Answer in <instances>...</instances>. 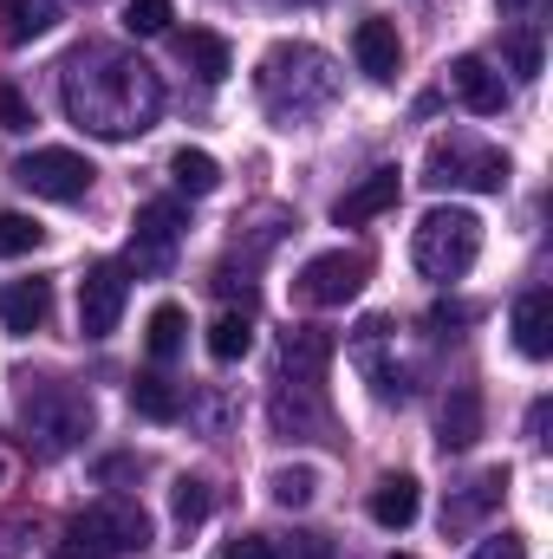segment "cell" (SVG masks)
Returning <instances> with one entry per match:
<instances>
[{
  "label": "cell",
  "mask_w": 553,
  "mask_h": 559,
  "mask_svg": "<svg viewBox=\"0 0 553 559\" xmlns=\"http://www.w3.org/2000/svg\"><path fill=\"white\" fill-rule=\"evenodd\" d=\"M92 163L79 156V150H33V156H20V169H13V182L20 189H33L39 202H85V189H92Z\"/></svg>",
  "instance_id": "obj_8"
},
{
  "label": "cell",
  "mask_w": 553,
  "mask_h": 559,
  "mask_svg": "<svg viewBox=\"0 0 553 559\" xmlns=\"http://www.w3.org/2000/svg\"><path fill=\"white\" fill-rule=\"evenodd\" d=\"M59 26V0H0V33L13 46H33Z\"/></svg>",
  "instance_id": "obj_21"
},
{
  "label": "cell",
  "mask_w": 553,
  "mask_h": 559,
  "mask_svg": "<svg viewBox=\"0 0 553 559\" xmlns=\"http://www.w3.org/2000/svg\"><path fill=\"white\" fill-rule=\"evenodd\" d=\"M222 559H280L274 540H261V534H242V540H228V554Z\"/></svg>",
  "instance_id": "obj_34"
},
{
  "label": "cell",
  "mask_w": 553,
  "mask_h": 559,
  "mask_svg": "<svg viewBox=\"0 0 553 559\" xmlns=\"http://www.w3.org/2000/svg\"><path fill=\"white\" fill-rule=\"evenodd\" d=\"M508 66H515V79H541V26L508 33Z\"/></svg>",
  "instance_id": "obj_30"
},
{
  "label": "cell",
  "mask_w": 553,
  "mask_h": 559,
  "mask_svg": "<svg viewBox=\"0 0 553 559\" xmlns=\"http://www.w3.org/2000/svg\"><path fill=\"white\" fill-rule=\"evenodd\" d=\"M125 299H131V267L125 261H98L79 280V332L85 338H111L118 319H125Z\"/></svg>",
  "instance_id": "obj_9"
},
{
  "label": "cell",
  "mask_w": 553,
  "mask_h": 559,
  "mask_svg": "<svg viewBox=\"0 0 553 559\" xmlns=\"http://www.w3.org/2000/svg\"><path fill=\"white\" fill-rule=\"evenodd\" d=\"M183 66H189L202 85H222V79L235 72V52H228V39H222V33L189 26V33H183Z\"/></svg>",
  "instance_id": "obj_20"
},
{
  "label": "cell",
  "mask_w": 553,
  "mask_h": 559,
  "mask_svg": "<svg viewBox=\"0 0 553 559\" xmlns=\"http://www.w3.org/2000/svg\"><path fill=\"white\" fill-rule=\"evenodd\" d=\"M143 345H150V358H156V365H163V358H176V352L189 345V319H183V306H156V312H150Z\"/></svg>",
  "instance_id": "obj_26"
},
{
  "label": "cell",
  "mask_w": 553,
  "mask_h": 559,
  "mask_svg": "<svg viewBox=\"0 0 553 559\" xmlns=\"http://www.w3.org/2000/svg\"><path fill=\"white\" fill-rule=\"evenodd\" d=\"M398 189H404V176H398V169H372L358 189H345V195L332 202V222H339V228H358V222L385 215V209L398 202Z\"/></svg>",
  "instance_id": "obj_15"
},
{
  "label": "cell",
  "mask_w": 553,
  "mask_h": 559,
  "mask_svg": "<svg viewBox=\"0 0 553 559\" xmlns=\"http://www.w3.org/2000/svg\"><path fill=\"white\" fill-rule=\"evenodd\" d=\"M176 248H183V209H176V202H150V209H138L131 267H138V274H169Z\"/></svg>",
  "instance_id": "obj_10"
},
{
  "label": "cell",
  "mask_w": 553,
  "mask_h": 559,
  "mask_svg": "<svg viewBox=\"0 0 553 559\" xmlns=\"http://www.w3.org/2000/svg\"><path fill=\"white\" fill-rule=\"evenodd\" d=\"M92 429V397L59 384V378H33L20 397V442L33 455H66L79 436Z\"/></svg>",
  "instance_id": "obj_3"
},
{
  "label": "cell",
  "mask_w": 553,
  "mask_h": 559,
  "mask_svg": "<svg viewBox=\"0 0 553 559\" xmlns=\"http://www.w3.org/2000/svg\"><path fill=\"white\" fill-rule=\"evenodd\" d=\"M332 332H319V325H293L286 338H280V384H319L326 378V365H332Z\"/></svg>",
  "instance_id": "obj_13"
},
{
  "label": "cell",
  "mask_w": 553,
  "mask_h": 559,
  "mask_svg": "<svg viewBox=\"0 0 553 559\" xmlns=\"http://www.w3.org/2000/svg\"><path fill=\"white\" fill-rule=\"evenodd\" d=\"M268 495H274L280 508H306V501L319 495V475H313V468H274V475H268Z\"/></svg>",
  "instance_id": "obj_29"
},
{
  "label": "cell",
  "mask_w": 553,
  "mask_h": 559,
  "mask_svg": "<svg viewBox=\"0 0 553 559\" xmlns=\"http://www.w3.org/2000/svg\"><path fill=\"white\" fill-rule=\"evenodd\" d=\"M131 411L150 423H176L183 417V384H169L163 371H143L138 384H131Z\"/></svg>",
  "instance_id": "obj_23"
},
{
  "label": "cell",
  "mask_w": 553,
  "mask_h": 559,
  "mask_svg": "<svg viewBox=\"0 0 553 559\" xmlns=\"http://www.w3.org/2000/svg\"><path fill=\"white\" fill-rule=\"evenodd\" d=\"M515 345H521V358H553V293L548 286H534V293H521L515 299Z\"/></svg>",
  "instance_id": "obj_17"
},
{
  "label": "cell",
  "mask_w": 553,
  "mask_h": 559,
  "mask_svg": "<svg viewBox=\"0 0 553 559\" xmlns=\"http://www.w3.org/2000/svg\"><path fill=\"white\" fill-rule=\"evenodd\" d=\"M255 352V319L248 312H222L215 325H209V358L215 365H235V358H248Z\"/></svg>",
  "instance_id": "obj_24"
},
{
  "label": "cell",
  "mask_w": 553,
  "mask_h": 559,
  "mask_svg": "<svg viewBox=\"0 0 553 559\" xmlns=\"http://www.w3.org/2000/svg\"><path fill=\"white\" fill-rule=\"evenodd\" d=\"M502 13H508V20H521V26H541L548 0H502Z\"/></svg>",
  "instance_id": "obj_35"
},
{
  "label": "cell",
  "mask_w": 553,
  "mask_h": 559,
  "mask_svg": "<svg viewBox=\"0 0 553 559\" xmlns=\"http://www.w3.org/2000/svg\"><path fill=\"white\" fill-rule=\"evenodd\" d=\"M46 241V228L33 222V215H20V209H7L0 215V261H20V254H33Z\"/></svg>",
  "instance_id": "obj_28"
},
{
  "label": "cell",
  "mask_w": 553,
  "mask_h": 559,
  "mask_svg": "<svg viewBox=\"0 0 553 559\" xmlns=\"http://www.w3.org/2000/svg\"><path fill=\"white\" fill-rule=\"evenodd\" d=\"M411 261L423 280H462L482 261V222L469 209H430L411 235Z\"/></svg>",
  "instance_id": "obj_4"
},
{
  "label": "cell",
  "mask_w": 553,
  "mask_h": 559,
  "mask_svg": "<svg viewBox=\"0 0 553 559\" xmlns=\"http://www.w3.org/2000/svg\"><path fill=\"white\" fill-rule=\"evenodd\" d=\"M449 92H456L462 111H475V118H502V111H508V85H502V72H495L489 59H475V52L449 59Z\"/></svg>",
  "instance_id": "obj_12"
},
{
  "label": "cell",
  "mask_w": 553,
  "mask_h": 559,
  "mask_svg": "<svg viewBox=\"0 0 553 559\" xmlns=\"http://www.w3.org/2000/svg\"><path fill=\"white\" fill-rule=\"evenodd\" d=\"M169 182H176L183 195H209V189L222 182V163H215L209 150H176V156H169Z\"/></svg>",
  "instance_id": "obj_25"
},
{
  "label": "cell",
  "mask_w": 553,
  "mask_h": 559,
  "mask_svg": "<svg viewBox=\"0 0 553 559\" xmlns=\"http://www.w3.org/2000/svg\"><path fill=\"white\" fill-rule=\"evenodd\" d=\"M352 52H358V72H365L372 85H391V79H398V66H404V39H398V26H391V20H358Z\"/></svg>",
  "instance_id": "obj_14"
},
{
  "label": "cell",
  "mask_w": 553,
  "mask_h": 559,
  "mask_svg": "<svg viewBox=\"0 0 553 559\" xmlns=\"http://www.w3.org/2000/svg\"><path fill=\"white\" fill-rule=\"evenodd\" d=\"M209 508H215L209 481H202V475H176V488H169V514H176L183 527H196V521H209Z\"/></svg>",
  "instance_id": "obj_27"
},
{
  "label": "cell",
  "mask_w": 553,
  "mask_h": 559,
  "mask_svg": "<svg viewBox=\"0 0 553 559\" xmlns=\"http://www.w3.org/2000/svg\"><path fill=\"white\" fill-rule=\"evenodd\" d=\"M268 417L286 442H326L332 436V417H326V404H319V384H280L274 404H268Z\"/></svg>",
  "instance_id": "obj_11"
},
{
  "label": "cell",
  "mask_w": 553,
  "mask_h": 559,
  "mask_svg": "<svg viewBox=\"0 0 553 559\" xmlns=\"http://www.w3.org/2000/svg\"><path fill=\"white\" fill-rule=\"evenodd\" d=\"M150 547V514L138 501H92L79 521H72V554L85 559H125V554H143Z\"/></svg>",
  "instance_id": "obj_6"
},
{
  "label": "cell",
  "mask_w": 553,
  "mask_h": 559,
  "mask_svg": "<svg viewBox=\"0 0 553 559\" xmlns=\"http://www.w3.org/2000/svg\"><path fill=\"white\" fill-rule=\"evenodd\" d=\"M0 131H33V105L13 85H0Z\"/></svg>",
  "instance_id": "obj_33"
},
{
  "label": "cell",
  "mask_w": 553,
  "mask_h": 559,
  "mask_svg": "<svg viewBox=\"0 0 553 559\" xmlns=\"http://www.w3.org/2000/svg\"><path fill=\"white\" fill-rule=\"evenodd\" d=\"M365 274H372V261L358 254V248H326V254H313L299 274H293V299L299 306H352L358 293H365Z\"/></svg>",
  "instance_id": "obj_7"
},
{
  "label": "cell",
  "mask_w": 553,
  "mask_h": 559,
  "mask_svg": "<svg viewBox=\"0 0 553 559\" xmlns=\"http://www.w3.org/2000/svg\"><path fill=\"white\" fill-rule=\"evenodd\" d=\"M508 495V468H489V475H475L469 481V495H456L449 508H443V534H462V527H475L495 501Z\"/></svg>",
  "instance_id": "obj_18"
},
{
  "label": "cell",
  "mask_w": 553,
  "mask_h": 559,
  "mask_svg": "<svg viewBox=\"0 0 553 559\" xmlns=\"http://www.w3.org/2000/svg\"><path fill=\"white\" fill-rule=\"evenodd\" d=\"M286 559H332V547H326V534H299V540L286 547Z\"/></svg>",
  "instance_id": "obj_36"
},
{
  "label": "cell",
  "mask_w": 553,
  "mask_h": 559,
  "mask_svg": "<svg viewBox=\"0 0 553 559\" xmlns=\"http://www.w3.org/2000/svg\"><path fill=\"white\" fill-rule=\"evenodd\" d=\"M169 0H131L125 7V33H138V39H156V33H169Z\"/></svg>",
  "instance_id": "obj_31"
},
{
  "label": "cell",
  "mask_w": 553,
  "mask_h": 559,
  "mask_svg": "<svg viewBox=\"0 0 553 559\" xmlns=\"http://www.w3.org/2000/svg\"><path fill=\"white\" fill-rule=\"evenodd\" d=\"M469 559H528V540H521L515 527H502V534H489V540H482Z\"/></svg>",
  "instance_id": "obj_32"
},
{
  "label": "cell",
  "mask_w": 553,
  "mask_h": 559,
  "mask_svg": "<svg viewBox=\"0 0 553 559\" xmlns=\"http://www.w3.org/2000/svg\"><path fill=\"white\" fill-rule=\"evenodd\" d=\"M255 92H261V105L274 111L280 124H299V118H313V111H326L339 98V72H332V59L319 46H299L293 39V46H274L261 59Z\"/></svg>",
  "instance_id": "obj_2"
},
{
  "label": "cell",
  "mask_w": 553,
  "mask_h": 559,
  "mask_svg": "<svg viewBox=\"0 0 553 559\" xmlns=\"http://www.w3.org/2000/svg\"><path fill=\"white\" fill-rule=\"evenodd\" d=\"M46 312H52V286H46V280H7V286H0V325H7L13 338L39 332Z\"/></svg>",
  "instance_id": "obj_16"
},
{
  "label": "cell",
  "mask_w": 553,
  "mask_h": 559,
  "mask_svg": "<svg viewBox=\"0 0 553 559\" xmlns=\"http://www.w3.org/2000/svg\"><path fill=\"white\" fill-rule=\"evenodd\" d=\"M416 508H423V495H416L411 475H385V481L372 488V521H378L385 534H404L416 521Z\"/></svg>",
  "instance_id": "obj_19"
},
{
  "label": "cell",
  "mask_w": 553,
  "mask_h": 559,
  "mask_svg": "<svg viewBox=\"0 0 553 559\" xmlns=\"http://www.w3.org/2000/svg\"><path fill=\"white\" fill-rule=\"evenodd\" d=\"M59 98H66V118L85 138H105V143H131L163 118L156 66H143L125 46H79L59 66Z\"/></svg>",
  "instance_id": "obj_1"
},
{
  "label": "cell",
  "mask_w": 553,
  "mask_h": 559,
  "mask_svg": "<svg viewBox=\"0 0 553 559\" xmlns=\"http://www.w3.org/2000/svg\"><path fill=\"white\" fill-rule=\"evenodd\" d=\"M423 182L430 189H482V195H502L508 189V156L489 150L475 138H436L423 156Z\"/></svg>",
  "instance_id": "obj_5"
},
{
  "label": "cell",
  "mask_w": 553,
  "mask_h": 559,
  "mask_svg": "<svg viewBox=\"0 0 553 559\" xmlns=\"http://www.w3.org/2000/svg\"><path fill=\"white\" fill-rule=\"evenodd\" d=\"M475 436H482V391L462 384V391H449V404H443V449H469Z\"/></svg>",
  "instance_id": "obj_22"
}]
</instances>
